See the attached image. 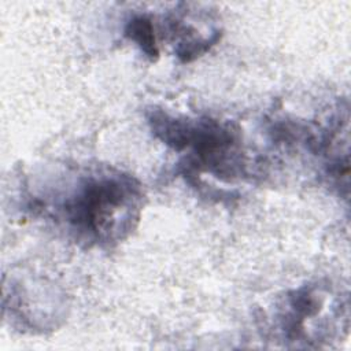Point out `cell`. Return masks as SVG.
Segmentation results:
<instances>
[{"label":"cell","mask_w":351,"mask_h":351,"mask_svg":"<svg viewBox=\"0 0 351 351\" xmlns=\"http://www.w3.org/2000/svg\"><path fill=\"white\" fill-rule=\"evenodd\" d=\"M137 197V186L126 176L88 181L66 204L70 222L80 230L101 239L108 234L119 210H128Z\"/></svg>","instance_id":"1"},{"label":"cell","mask_w":351,"mask_h":351,"mask_svg":"<svg viewBox=\"0 0 351 351\" xmlns=\"http://www.w3.org/2000/svg\"><path fill=\"white\" fill-rule=\"evenodd\" d=\"M154 33V25L147 16H136L130 19L125 27V36L136 41L140 49L152 60L159 55Z\"/></svg>","instance_id":"2"}]
</instances>
